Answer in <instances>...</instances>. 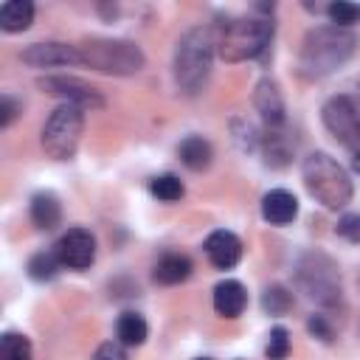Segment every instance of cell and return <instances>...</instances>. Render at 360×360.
Here are the masks:
<instances>
[{
    "instance_id": "28",
    "label": "cell",
    "mask_w": 360,
    "mask_h": 360,
    "mask_svg": "<svg viewBox=\"0 0 360 360\" xmlns=\"http://www.w3.org/2000/svg\"><path fill=\"white\" fill-rule=\"evenodd\" d=\"M335 233L346 242H360V214H343L335 225Z\"/></svg>"
},
{
    "instance_id": "7",
    "label": "cell",
    "mask_w": 360,
    "mask_h": 360,
    "mask_svg": "<svg viewBox=\"0 0 360 360\" xmlns=\"http://www.w3.org/2000/svg\"><path fill=\"white\" fill-rule=\"evenodd\" d=\"M84 129V110L73 104H59L51 110L42 127V149L53 160H70L79 149V138Z\"/></svg>"
},
{
    "instance_id": "1",
    "label": "cell",
    "mask_w": 360,
    "mask_h": 360,
    "mask_svg": "<svg viewBox=\"0 0 360 360\" xmlns=\"http://www.w3.org/2000/svg\"><path fill=\"white\" fill-rule=\"evenodd\" d=\"M357 48V37L340 25H315L307 31L298 51V73L304 79H323L340 70Z\"/></svg>"
},
{
    "instance_id": "2",
    "label": "cell",
    "mask_w": 360,
    "mask_h": 360,
    "mask_svg": "<svg viewBox=\"0 0 360 360\" xmlns=\"http://www.w3.org/2000/svg\"><path fill=\"white\" fill-rule=\"evenodd\" d=\"M214 53H217V25H194L177 39L172 68H174V82L186 96H197L205 87L211 76Z\"/></svg>"
},
{
    "instance_id": "32",
    "label": "cell",
    "mask_w": 360,
    "mask_h": 360,
    "mask_svg": "<svg viewBox=\"0 0 360 360\" xmlns=\"http://www.w3.org/2000/svg\"><path fill=\"white\" fill-rule=\"evenodd\" d=\"M352 169L360 174V149H357V152H354V158H352Z\"/></svg>"
},
{
    "instance_id": "14",
    "label": "cell",
    "mask_w": 360,
    "mask_h": 360,
    "mask_svg": "<svg viewBox=\"0 0 360 360\" xmlns=\"http://www.w3.org/2000/svg\"><path fill=\"white\" fill-rule=\"evenodd\" d=\"M262 217L270 225H290L298 217V200L287 188H273L262 197Z\"/></svg>"
},
{
    "instance_id": "13",
    "label": "cell",
    "mask_w": 360,
    "mask_h": 360,
    "mask_svg": "<svg viewBox=\"0 0 360 360\" xmlns=\"http://www.w3.org/2000/svg\"><path fill=\"white\" fill-rule=\"evenodd\" d=\"M205 256L217 270H231L242 259V239L231 231H214L205 239Z\"/></svg>"
},
{
    "instance_id": "27",
    "label": "cell",
    "mask_w": 360,
    "mask_h": 360,
    "mask_svg": "<svg viewBox=\"0 0 360 360\" xmlns=\"http://www.w3.org/2000/svg\"><path fill=\"white\" fill-rule=\"evenodd\" d=\"M290 354V332L284 326H273L267 335V360H284Z\"/></svg>"
},
{
    "instance_id": "24",
    "label": "cell",
    "mask_w": 360,
    "mask_h": 360,
    "mask_svg": "<svg viewBox=\"0 0 360 360\" xmlns=\"http://www.w3.org/2000/svg\"><path fill=\"white\" fill-rule=\"evenodd\" d=\"M59 267H62V262L56 253H34L25 264V270L34 281H51L59 273Z\"/></svg>"
},
{
    "instance_id": "33",
    "label": "cell",
    "mask_w": 360,
    "mask_h": 360,
    "mask_svg": "<svg viewBox=\"0 0 360 360\" xmlns=\"http://www.w3.org/2000/svg\"><path fill=\"white\" fill-rule=\"evenodd\" d=\"M197 360H211V357H197Z\"/></svg>"
},
{
    "instance_id": "6",
    "label": "cell",
    "mask_w": 360,
    "mask_h": 360,
    "mask_svg": "<svg viewBox=\"0 0 360 360\" xmlns=\"http://www.w3.org/2000/svg\"><path fill=\"white\" fill-rule=\"evenodd\" d=\"M79 53H82V65L98 73H107V76H135L146 65L141 45L132 39L87 37L79 45Z\"/></svg>"
},
{
    "instance_id": "16",
    "label": "cell",
    "mask_w": 360,
    "mask_h": 360,
    "mask_svg": "<svg viewBox=\"0 0 360 360\" xmlns=\"http://www.w3.org/2000/svg\"><path fill=\"white\" fill-rule=\"evenodd\" d=\"M31 222L39 231H53L62 222V202L53 191H37L31 197Z\"/></svg>"
},
{
    "instance_id": "22",
    "label": "cell",
    "mask_w": 360,
    "mask_h": 360,
    "mask_svg": "<svg viewBox=\"0 0 360 360\" xmlns=\"http://www.w3.org/2000/svg\"><path fill=\"white\" fill-rule=\"evenodd\" d=\"M262 309L267 315H287L292 309V292L284 284H270L262 292Z\"/></svg>"
},
{
    "instance_id": "23",
    "label": "cell",
    "mask_w": 360,
    "mask_h": 360,
    "mask_svg": "<svg viewBox=\"0 0 360 360\" xmlns=\"http://www.w3.org/2000/svg\"><path fill=\"white\" fill-rule=\"evenodd\" d=\"M0 360H31V340L20 332L0 335Z\"/></svg>"
},
{
    "instance_id": "4",
    "label": "cell",
    "mask_w": 360,
    "mask_h": 360,
    "mask_svg": "<svg viewBox=\"0 0 360 360\" xmlns=\"http://www.w3.org/2000/svg\"><path fill=\"white\" fill-rule=\"evenodd\" d=\"M301 177H304V186L307 191L323 205V208H346L352 202V180H349V172L326 152H312L304 158L301 163Z\"/></svg>"
},
{
    "instance_id": "30",
    "label": "cell",
    "mask_w": 360,
    "mask_h": 360,
    "mask_svg": "<svg viewBox=\"0 0 360 360\" xmlns=\"http://www.w3.org/2000/svg\"><path fill=\"white\" fill-rule=\"evenodd\" d=\"M93 360H127L124 343H118V340H104V343L96 349Z\"/></svg>"
},
{
    "instance_id": "31",
    "label": "cell",
    "mask_w": 360,
    "mask_h": 360,
    "mask_svg": "<svg viewBox=\"0 0 360 360\" xmlns=\"http://www.w3.org/2000/svg\"><path fill=\"white\" fill-rule=\"evenodd\" d=\"M307 329H309L312 338H318V340H323V343L332 340V326L323 321V315H312V318L307 321Z\"/></svg>"
},
{
    "instance_id": "11",
    "label": "cell",
    "mask_w": 360,
    "mask_h": 360,
    "mask_svg": "<svg viewBox=\"0 0 360 360\" xmlns=\"http://www.w3.org/2000/svg\"><path fill=\"white\" fill-rule=\"evenodd\" d=\"M20 59L28 68H65V65H82L79 45L68 42H31L20 51Z\"/></svg>"
},
{
    "instance_id": "10",
    "label": "cell",
    "mask_w": 360,
    "mask_h": 360,
    "mask_svg": "<svg viewBox=\"0 0 360 360\" xmlns=\"http://www.w3.org/2000/svg\"><path fill=\"white\" fill-rule=\"evenodd\" d=\"M53 253L59 256L62 267H70V270H87L96 259V236L87 231V228H68Z\"/></svg>"
},
{
    "instance_id": "5",
    "label": "cell",
    "mask_w": 360,
    "mask_h": 360,
    "mask_svg": "<svg viewBox=\"0 0 360 360\" xmlns=\"http://www.w3.org/2000/svg\"><path fill=\"white\" fill-rule=\"evenodd\" d=\"M292 276H295V287L309 301H315L321 307H335L340 301V292H343L340 270H338L335 259L326 256L323 250H304L295 259Z\"/></svg>"
},
{
    "instance_id": "12",
    "label": "cell",
    "mask_w": 360,
    "mask_h": 360,
    "mask_svg": "<svg viewBox=\"0 0 360 360\" xmlns=\"http://www.w3.org/2000/svg\"><path fill=\"white\" fill-rule=\"evenodd\" d=\"M253 104H256V110L262 112V118H264V124L270 129H278L287 121L284 96H281V87H278L276 79H270V76L259 79V84L253 90Z\"/></svg>"
},
{
    "instance_id": "26",
    "label": "cell",
    "mask_w": 360,
    "mask_h": 360,
    "mask_svg": "<svg viewBox=\"0 0 360 360\" xmlns=\"http://www.w3.org/2000/svg\"><path fill=\"white\" fill-rule=\"evenodd\" d=\"M326 14L332 20V25L349 28L352 22H360V6L357 3H346V0H335L326 6Z\"/></svg>"
},
{
    "instance_id": "21",
    "label": "cell",
    "mask_w": 360,
    "mask_h": 360,
    "mask_svg": "<svg viewBox=\"0 0 360 360\" xmlns=\"http://www.w3.org/2000/svg\"><path fill=\"white\" fill-rule=\"evenodd\" d=\"M262 152H264V163L270 169H284L290 163V158H292V146L276 129H270V135L262 138Z\"/></svg>"
},
{
    "instance_id": "17",
    "label": "cell",
    "mask_w": 360,
    "mask_h": 360,
    "mask_svg": "<svg viewBox=\"0 0 360 360\" xmlns=\"http://www.w3.org/2000/svg\"><path fill=\"white\" fill-rule=\"evenodd\" d=\"M191 276V259L183 256V253H166L155 262V270H152V278L163 287H174V284H183L186 278Z\"/></svg>"
},
{
    "instance_id": "3",
    "label": "cell",
    "mask_w": 360,
    "mask_h": 360,
    "mask_svg": "<svg viewBox=\"0 0 360 360\" xmlns=\"http://www.w3.org/2000/svg\"><path fill=\"white\" fill-rule=\"evenodd\" d=\"M276 25L270 17H239L217 25V53L225 62L264 59L273 45Z\"/></svg>"
},
{
    "instance_id": "19",
    "label": "cell",
    "mask_w": 360,
    "mask_h": 360,
    "mask_svg": "<svg viewBox=\"0 0 360 360\" xmlns=\"http://www.w3.org/2000/svg\"><path fill=\"white\" fill-rule=\"evenodd\" d=\"M31 22H34V3H28V0H6L0 6V28L6 34L25 31V28H31Z\"/></svg>"
},
{
    "instance_id": "29",
    "label": "cell",
    "mask_w": 360,
    "mask_h": 360,
    "mask_svg": "<svg viewBox=\"0 0 360 360\" xmlns=\"http://www.w3.org/2000/svg\"><path fill=\"white\" fill-rule=\"evenodd\" d=\"M20 110H22V107H20V101H17V98H11V96L6 93V96L0 98V127H3V129H6V127H11V124H14V118L20 115Z\"/></svg>"
},
{
    "instance_id": "25",
    "label": "cell",
    "mask_w": 360,
    "mask_h": 360,
    "mask_svg": "<svg viewBox=\"0 0 360 360\" xmlns=\"http://www.w3.org/2000/svg\"><path fill=\"white\" fill-rule=\"evenodd\" d=\"M149 191H152V197H158L160 202H174V200L183 197L186 188H183L180 177H174V174H158V177H152Z\"/></svg>"
},
{
    "instance_id": "20",
    "label": "cell",
    "mask_w": 360,
    "mask_h": 360,
    "mask_svg": "<svg viewBox=\"0 0 360 360\" xmlns=\"http://www.w3.org/2000/svg\"><path fill=\"white\" fill-rule=\"evenodd\" d=\"M115 335H118V343H124V346H141L149 335V326H146L143 315L121 312L118 321H115Z\"/></svg>"
},
{
    "instance_id": "8",
    "label": "cell",
    "mask_w": 360,
    "mask_h": 360,
    "mask_svg": "<svg viewBox=\"0 0 360 360\" xmlns=\"http://www.w3.org/2000/svg\"><path fill=\"white\" fill-rule=\"evenodd\" d=\"M326 132L346 149H360V96H332L321 110Z\"/></svg>"
},
{
    "instance_id": "9",
    "label": "cell",
    "mask_w": 360,
    "mask_h": 360,
    "mask_svg": "<svg viewBox=\"0 0 360 360\" xmlns=\"http://www.w3.org/2000/svg\"><path fill=\"white\" fill-rule=\"evenodd\" d=\"M37 87L48 96L62 98V104H73L79 110H104V104H107L104 96L93 84H87L76 76H42V79H37Z\"/></svg>"
},
{
    "instance_id": "18",
    "label": "cell",
    "mask_w": 360,
    "mask_h": 360,
    "mask_svg": "<svg viewBox=\"0 0 360 360\" xmlns=\"http://www.w3.org/2000/svg\"><path fill=\"white\" fill-rule=\"evenodd\" d=\"M177 155H180V160H183L186 169H191V172H202V169L211 166L214 149H211V143H208L202 135H188V138L180 141Z\"/></svg>"
},
{
    "instance_id": "15",
    "label": "cell",
    "mask_w": 360,
    "mask_h": 360,
    "mask_svg": "<svg viewBox=\"0 0 360 360\" xmlns=\"http://www.w3.org/2000/svg\"><path fill=\"white\" fill-rule=\"evenodd\" d=\"M248 307V290L236 278H225L214 287V309L222 318H239Z\"/></svg>"
}]
</instances>
